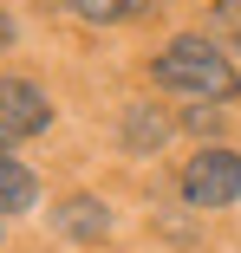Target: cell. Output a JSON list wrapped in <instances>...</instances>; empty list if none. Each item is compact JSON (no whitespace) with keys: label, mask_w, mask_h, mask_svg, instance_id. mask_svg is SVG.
I'll use <instances>...</instances> for the list:
<instances>
[{"label":"cell","mask_w":241,"mask_h":253,"mask_svg":"<svg viewBox=\"0 0 241 253\" xmlns=\"http://www.w3.org/2000/svg\"><path fill=\"white\" fill-rule=\"evenodd\" d=\"M53 221H59V234H72V240H105V227H111L105 201H91V195H72L65 208H53Z\"/></svg>","instance_id":"obj_4"},{"label":"cell","mask_w":241,"mask_h":253,"mask_svg":"<svg viewBox=\"0 0 241 253\" xmlns=\"http://www.w3.org/2000/svg\"><path fill=\"white\" fill-rule=\"evenodd\" d=\"M124 136H130L137 149H150V143H163V117H150V111H130V124H124Z\"/></svg>","instance_id":"obj_7"},{"label":"cell","mask_w":241,"mask_h":253,"mask_svg":"<svg viewBox=\"0 0 241 253\" xmlns=\"http://www.w3.org/2000/svg\"><path fill=\"white\" fill-rule=\"evenodd\" d=\"M7 39H13V20H7V13H0V45H7Z\"/></svg>","instance_id":"obj_9"},{"label":"cell","mask_w":241,"mask_h":253,"mask_svg":"<svg viewBox=\"0 0 241 253\" xmlns=\"http://www.w3.org/2000/svg\"><path fill=\"white\" fill-rule=\"evenodd\" d=\"M33 201H39L33 169H20L13 156H0V214H20V208H33Z\"/></svg>","instance_id":"obj_5"},{"label":"cell","mask_w":241,"mask_h":253,"mask_svg":"<svg viewBox=\"0 0 241 253\" xmlns=\"http://www.w3.org/2000/svg\"><path fill=\"white\" fill-rule=\"evenodd\" d=\"M157 84L196 91V97H235V91H241V78H235V65L222 59L215 39H176L170 52L157 59Z\"/></svg>","instance_id":"obj_1"},{"label":"cell","mask_w":241,"mask_h":253,"mask_svg":"<svg viewBox=\"0 0 241 253\" xmlns=\"http://www.w3.org/2000/svg\"><path fill=\"white\" fill-rule=\"evenodd\" d=\"M182 195H189V208H228V201H241V156L235 149H202L182 169Z\"/></svg>","instance_id":"obj_2"},{"label":"cell","mask_w":241,"mask_h":253,"mask_svg":"<svg viewBox=\"0 0 241 253\" xmlns=\"http://www.w3.org/2000/svg\"><path fill=\"white\" fill-rule=\"evenodd\" d=\"M72 7H78L85 20H130L143 0H72Z\"/></svg>","instance_id":"obj_6"},{"label":"cell","mask_w":241,"mask_h":253,"mask_svg":"<svg viewBox=\"0 0 241 253\" xmlns=\"http://www.w3.org/2000/svg\"><path fill=\"white\" fill-rule=\"evenodd\" d=\"M209 33H222V39H235V45H241V0H222L215 20H209Z\"/></svg>","instance_id":"obj_8"},{"label":"cell","mask_w":241,"mask_h":253,"mask_svg":"<svg viewBox=\"0 0 241 253\" xmlns=\"http://www.w3.org/2000/svg\"><path fill=\"white\" fill-rule=\"evenodd\" d=\"M46 124H53V104L39 97V84L0 78V130H7V136H39Z\"/></svg>","instance_id":"obj_3"},{"label":"cell","mask_w":241,"mask_h":253,"mask_svg":"<svg viewBox=\"0 0 241 253\" xmlns=\"http://www.w3.org/2000/svg\"><path fill=\"white\" fill-rule=\"evenodd\" d=\"M0 149H7V130H0Z\"/></svg>","instance_id":"obj_10"}]
</instances>
